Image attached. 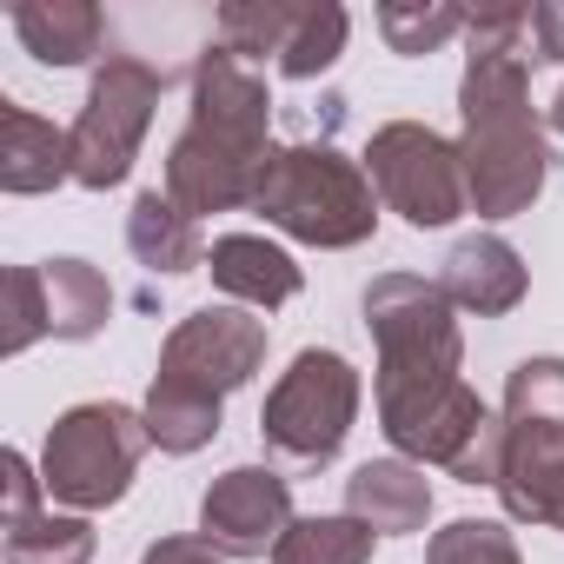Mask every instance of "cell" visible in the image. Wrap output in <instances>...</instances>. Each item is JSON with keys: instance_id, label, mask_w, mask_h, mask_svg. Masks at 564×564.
Returning <instances> with one entry per match:
<instances>
[{"instance_id": "44dd1931", "label": "cell", "mask_w": 564, "mask_h": 564, "mask_svg": "<svg viewBox=\"0 0 564 564\" xmlns=\"http://www.w3.org/2000/svg\"><path fill=\"white\" fill-rule=\"evenodd\" d=\"M372 544H379L372 524H359L352 511H326V518H293L272 564H372Z\"/></svg>"}, {"instance_id": "7a4b0ae2", "label": "cell", "mask_w": 564, "mask_h": 564, "mask_svg": "<svg viewBox=\"0 0 564 564\" xmlns=\"http://www.w3.org/2000/svg\"><path fill=\"white\" fill-rule=\"evenodd\" d=\"M458 74V166L478 219H518L551 180L544 120L531 107V8H491L465 21Z\"/></svg>"}, {"instance_id": "7402d4cb", "label": "cell", "mask_w": 564, "mask_h": 564, "mask_svg": "<svg viewBox=\"0 0 564 564\" xmlns=\"http://www.w3.org/2000/svg\"><path fill=\"white\" fill-rule=\"evenodd\" d=\"M465 21H471V14L445 8V0H432V8H412V0H386V8H379V34H386V47L405 54V61L438 54L452 34H465Z\"/></svg>"}, {"instance_id": "4316f807", "label": "cell", "mask_w": 564, "mask_h": 564, "mask_svg": "<svg viewBox=\"0 0 564 564\" xmlns=\"http://www.w3.org/2000/svg\"><path fill=\"white\" fill-rule=\"evenodd\" d=\"M544 120H551V133L564 140V80H557V94H551V107H544Z\"/></svg>"}, {"instance_id": "3957f363", "label": "cell", "mask_w": 564, "mask_h": 564, "mask_svg": "<svg viewBox=\"0 0 564 564\" xmlns=\"http://www.w3.org/2000/svg\"><path fill=\"white\" fill-rule=\"evenodd\" d=\"M193 113L166 153V199L186 206L193 219L206 213H239L252 206L259 166L272 153V87L259 67L226 54L219 41L193 54Z\"/></svg>"}, {"instance_id": "e0dca14e", "label": "cell", "mask_w": 564, "mask_h": 564, "mask_svg": "<svg viewBox=\"0 0 564 564\" xmlns=\"http://www.w3.org/2000/svg\"><path fill=\"white\" fill-rule=\"evenodd\" d=\"M14 41L41 67H87V61H107V14L94 0H21Z\"/></svg>"}, {"instance_id": "7c38bea8", "label": "cell", "mask_w": 564, "mask_h": 564, "mask_svg": "<svg viewBox=\"0 0 564 564\" xmlns=\"http://www.w3.org/2000/svg\"><path fill=\"white\" fill-rule=\"evenodd\" d=\"M286 531H293V478H279L272 465H232L206 485L193 538H206L219 557H265Z\"/></svg>"}, {"instance_id": "9c48e42d", "label": "cell", "mask_w": 564, "mask_h": 564, "mask_svg": "<svg viewBox=\"0 0 564 564\" xmlns=\"http://www.w3.org/2000/svg\"><path fill=\"white\" fill-rule=\"evenodd\" d=\"M160 94H166V74L147 67L140 54H107L87 80V100H80V120L67 127L74 133V186L87 193H113L133 160H140V140L160 113Z\"/></svg>"}, {"instance_id": "8992f818", "label": "cell", "mask_w": 564, "mask_h": 564, "mask_svg": "<svg viewBox=\"0 0 564 564\" xmlns=\"http://www.w3.org/2000/svg\"><path fill=\"white\" fill-rule=\"evenodd\" d=\"M505 518L564 531V359H518L498 412V478Z\"/></svg>"}, {"instance_id": "ffe728a7", "label": "cell", "mask_w": 564, "mask_h": 564, "mask_svg": "<svg viewBox=\"0 0 564 564\" xmlns=\"http://www.w3.org/2000/svg\"><path fill=\"white\" fill-rule=\"evenodd\" d=\"M94 524L80 511H34L21 524H0V557L8 564H94Z\"/></svg>"}, {"instance_id": "484cf974", "label": "cell", "mask_w": 564, "mask_h": 564, "mask_svg": "<svg viewBox=\"0 0 564 564\" xmlns=\"http://www.w3.org/2000/svg\"><path fill=\"white\" fill-rule=\"evenodd\" d=\"M140 564H226V557L206 538H160V544L140 551Z\"/></svg>"}, {"instance_id": "ac0fdd59", "label": "cell", "mask_w": 564, "mask_h": 564, "mask_svg": "<svg viewBox=\"0 0 564 564\" xmlns=\"http://www.w3.org/2000/svg\"><path fill=\"white\" fill-rule=\"evenodd\" d=\"M127 246L147 272L160 279H180V272H199L206 265V239H199V219L186 206L166 199V186H147L127 213Z\"/></svg>"}, {"instance_id": "277c9868", "label": "cell", "mask_w": 564, "mask_h": 564, "mask_svg": "<svg viewBox=\"0 0 564 564\" xmlns=\"http://www.w3.org/2000/svg\"><path fill=\"white\" fill-rule=\"evenodd\" d=\"M259 366H265V319L259 313H246V306H199V313H186L166 333L153 386H147V405H140L147 438L166 458H193L199 445L219 438L226 399L239 386H252Z\"/></svg>"}, {"instance_id": "ba28073f", "label": "cell", "mask_w": 564, "mask_h": 564, "mask_svg": "<svg viewBox=\"0 0 564 564\" xmlns=\"http://www.w3.org/2000/svg\"><path fill=\"white\" fill-rule=\"evenodd\" d=\"M147 419L133 405H113V399H87V405H67L54 425H47V445H41V485H47V505L61 511H107L133 491L140 478V458H147Z\"/></svg>"}, {"instance_id": "cb8c5ba5", "label": "cell", "mask_w": 564, "mask_h": 564, "mask_svg": "<svg viewBox=\"0 0 564 564\" xmlns=\"http://www.w3.org/2000/svg\"><path fill=\"white\" fill-rule=\"evenodd\" d=\"M425 564H524V557L498 518H452L445 531H432Z\"/></svg>"}, {"instance_id": "d4e9b609", "label": "cell", "mask_w": 564, "mask_h": 564, "mask_svg": "<svg viewBox=\"0 0 564 564\" xmlns=\"http://www.w3.org/2000/svg\"><path fill=\"white\" fill-rule=\"evenodd\" d=\"M531 47H538V61H557L564 67V0L531 8Z\"/></svg>"}, {"instance_id": "603a6c76", "label": "cell", "mask_w": 564, "mask_h": 564, "mask_svg": "<svg viewBox=\"0 0 564 564\" xmlns=\"http://www.w3.org/2000/svg\"><path fill=\"white\" fill-rule=\"evenodd\" d=\"M0 286H8L0 359H21L34 339H54V319H47V279H41V265H8V272H0Z\"/></svg>"}, {"instance_id": "9a60e30c", "label": "cell", "mask_w": 564, "mask_h": 564, "mask_svg": "<svg viewBox=\"0 0 564 564\" xmlns=\"http://www.w3.org/2000/svg\"><path fill=\"white\" fill-rule=\"evenodd\" d=\"M74 180V133L41 120L21 100H0V186L34 199Z\"/></svg>"}, {"instance_id": "6da1fadb", "label": "cell", "mask_w": 564, "mask_h": 564, "mask_svg": "<svg viewBox=\"0 0 564 564\" xmlns=\"http://www.w3.org/2000/svg\"><path fill=\"white\" fill-rule=\"evenodd\" d=\"M366 333L379 346V432L399 458L452 471L485 432L491 405L465 386V333L458 306L438 293V279L419 272H379L366 300Z\"/></svg>"}, {"instance_id": "2e32d148", "label": "cell", "mask_w": 564, "mask_h": 564, "mask_svg": "<svg viewBox=\"0 0 564 564\" xmlns=\"http://www.w3.org/2000/svg\"><path fill=\"white\" fill-rule=\"evenodd\" d=\"M346 511L359 524H372L379 538H412L432 518V478H425V465H412L399 452L392 458H366L346 478Z\"/></svg>"}, {"instance_id": "52a82bcc", "label": "cell", "mask_w": 564, "mask_h": 564, "mask_svg": "<svg viewBox=\"0 0 564 564\" xmlns=\"http://www.w3.org/2000/svg\"><path fill=\"white\" fill-rule=\"evenodd\" d=\"M359 366L333 346H306L286 372L272 379L265 405H259V445L265 458H279L286 471H326L359 419Z\"/></svg>"}, {"instance_id": "30bf717a", "label": "cell", "mask_w": 564, "mask_h": 564, "mask_svg": "<svg viewBox=\"0 0 564 564\" xmlns=\"http://www.w3.org/2000/svg\"><path fill=\"white\" fill-rule=\"evenodd\" d=\"M366 173L386 213H399L419 232L452 226L458 213H471L465 193V166H458V140L432 133L425 120H386L366 140Z\"/></svg>"}, {"instance_id": "5bb4252c", "label": "cell", "mask_w": 564, "mask_h": 564, "mask_svg": "<svg viewBox=\"0 0 564 564\" xmlns=\"http://www.w3.org/2000/svg\"><path fill=\"white\" fill-rule=\"evenodd\" d=\"M206 272H213V286L246 313H279L306 286L300 259L286 246H272L265 232H219L213 252H206Z\"/></svg>"}, {"instance_id": "4fadbf2b", "label": "cell", "mask_w": 564, "mask_h": 564, "mask_svg": "<svg viewBox=\"0 0 564 564\" xmlns=\"http://www.w3.org/2000/svg\"><path fill=\"white\" fill-rule=\"evenodd\" d=\"M438 293L458 306V313H478V319H505L524 306L531 293V272H524V252L505 239V232H465L445 265H438Z\"/></svg>"}, {"instance_id": "8fae6325", "label": "cell", "mask_w": 564, "mask_h": 564, "mask_svg": "<svg viewBox=\"0 0 564 564\" xmlns=\"http://www.w3.org/2000/svg\"><path fill=\"white\" fill-rule=\"evenodd\" d=\"M352 14L333 0H226L219 8V47L246 67L272 61L286 80H319L346 54Z\"/></svg>"}, {"instance_id": "5b68a950", "label": "cell", "mask_w": 564, "mask_h": 564, "mask_svg": "<svg viewBox=\"0 0 564 564\" xmlns=\"http://www.w3.org/2000/svg\"><path fill=\"white\" fill-rule=\"evenodd\" d=\"M252 213L300 246L346 252V246L372 239L379 193H372V173L359 160H346L333 140H293V147L265 153L259 186H252Z\"/></svg>"}, {"instance_id": "d6986e66", "label": "cell", "mask_w": 564, "mask_h": 564, "mask_svg": "<svg viewBox=\"0 0 564 564\" xmlns=\"http://www.w3.org/2000/svg\"><path fill=\"white\" fill-rule=\"evenodd\" d=\"M41 279H47L54 339H94V333H107V319H113V286H107L100 265H87V259H47Z\"/></svg>"}]
</instances>
